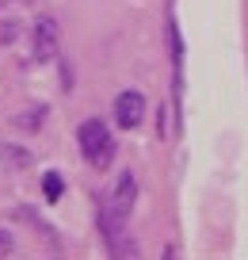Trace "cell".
<instances>
[{"label": "cell", "instance_id": "obj_7", "mask_svg": "<svg viewBox=\"0 0 248 260\" xmlns=\"http://www.w3.org/2000/svg\"><path fill=\"white\" fill-rule=\"evenodd\" d=\"M16 35H19L16 19H0V46H4V42H16Z\"/></svg>", "mask_w": 248, "mask_h": 260}, {"label": "cell", "instance_id": "obj_2", "mask_svg": "<svg viewBox=\"0 0 248 260\" xmlns=\"http://www.w3.org/2000/svg\"><path fill=\"white\" fill-rule=\"evenodd\" d=\"M134 199H137V176L134 172H119V180H115V187L103 195V203L111 207L115 214H122V218H130V211H134Z\"/></svg>", "mask_w": 248, "mask_h": 260}, {"label": "cell", "instance_id": "obj_3", "mask_svg": "<svg viewBox=\"0 0 248 260\" xmlns=\"http://www.w3.org/2000/svg\"><path fill=\"white\" fill-rule=\"evenodd\" d=\"M141 119H145V96L137 88L119 92V96H115V122H119L122 130H134Z\"/></svg>", "mask_w": 248, "mask_h": 260}, {"label": "cell", "instance_id": "obj_1", "mask_svg": "<svg viewBox=\"0 0 248 260\" xmlns=\"http://www.w3.org/2000/svg\"><path fill=\"white\" fill-rule=\"evenodd\" d=\"M77 146L84 153V161L92 165L96 172H103L107 165L115 161V134L103 119H84L77 130Z\"/></svg>", "mask_w": 248, "mask_h": 260}, {"label": "cell", "instance_id": "obj_4", "mask_svg": "<svg viewBox=\"0 0 248 260\" xmlns=\"http://www.w3.org/2000/svg\"><path fill=\"white\" fill-rule=\"evenodd\" d=\"M31 39H34V57H39V61H50V57L57 54V23H54L50 16H39V19H34Z\"/></svg>", "mask_w": 248, "mask_h": 260}, {"label": "cell", "instance_id": "obj_6", "mask_svg": "<svg viewBox=\"0 0 248 260\" xmlns=\"http://www.w3.org/2000/svg\"><path fill=\"white\" fill-rule=\"evenodd\" d=\"M61 176H57V172H46V199L50 203H57V199H61Z\"/></svg>", "mask_w": 248, "mask_h": 260}, {"label": "cell", "instance_id": "obj_5", "mask_svg": "<svg viewBox=\"0 0 248 260\" xmlns=\"http://www.w3.org/2000/svg\"><path fill=\"white\" fill-rule=\"evenodd\" d=\"M0 165H12V169H27V165H31V153H27V149L0 146Z\"/></svg>", "mask_w": 248, "mask_h": 260}, {"label": "cell", "instance_id": "obj_8", "mask_svg": "<svg viewBox=\"0 0 248 260\" xmlns=\"http://www.w3.org/2000/svg\"><path fill=\"white\" fill-rule=\"evenodd\" d=\"M12 249H16V241H12V234H8V230H0V256H8Z\"/></svg>", "mask_w": 248, "mask_h": 260}]
</instances>
